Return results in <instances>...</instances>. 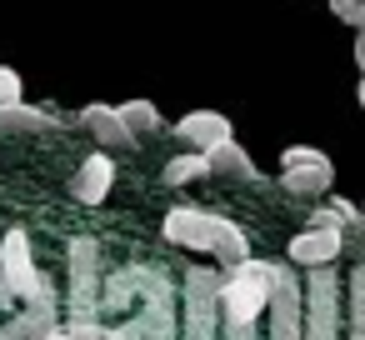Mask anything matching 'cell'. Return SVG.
Masks as SVG:
<instances>
[{
	"label": "cell",
	"instance_id": "1",
	"mask_svg": "<svg viewBox=\"0 0 365 340\" xmlns=\"http://www.w3.org/2000/svg\"><path fill=\"white\" fill-rule=\"evenodd\" d=\"M270 285H275V260H260V255L220 270V320L260 325V315L270 305Z\"/></svg>",
	"mask_w": 365,
	"mask_h": 340
},
{
	"label": "cell",
	"instance_id": "2",
	"mask_svg": "<svg viewBox=\"0 0 365 340\" xmlns=\"http://www.w3.org/2000/svg\"><path fill=\"white\" fill-rule=\"evenodd\" d=\"M180 340H220V270L210 265L180 275Z\"/></svg>",
	"mask_w": 365,
	"mask_h": 340
},
{
	"label": "cell",
	"instance_id": "3",
	"mask_svg": "<svg viewBox=\"0 0 365 340\" xmlns=\"http://www.w3.org/2000/svg\"><path fill=\"white\" fill-rule=\"evenodd\" d=\"M0 280L16 290V300H21V305L61 300V295H56V280L36 265V245H31V235H26L21 225L0 235Z\"/></svg>",
	"mask_w": 365,
	"mask_h": 340
},
{
	"label": "cell",
	"instance_id": "4",
	"mask_svg": "<svg viewBox=\"0 0 365 340\" xmlns=\"http://www.w3.org/2000/svg\"><path fill=\"white\" fill-rule=\"evenodd\" d=\"M66 270H71V300H66V320H101V285H106V270H101V245L91 235H76L66 245Z\"/></svg>",
	"mask_w": 365,
	"mask_h": 340
},
{
	"label": "cell",
	"instance_id": "5",
	"mask_svg": "<svg viewBox=\"0 0 365 340\" xmlns=\"http://www.w3.org/2000/svg\"><path fill=\"white\" fill-rule=\"evenodd\" d=\"M135 340H180V280L155 265V280L145 285L135 315H130Z\"/></svg>",
	"mask_w": 365,
	"mask_h": 340
},
{
	"label": "cell",
	"instance_id": "6",
	"mask_svg": "<svg viewBox=\"0 0 365 340\" xmlns=\"http://www.w3.org/2000/svg\"><path fill=\"white\" fill-rule=\"evenodd\" d=\"M265 340H305V275L290 260H275V285L265 305Z\"/></svg>",
	"mask_w": 365,
	"mask_h": 340
},
{
	"label": "cell",
	"instance_id": "7",
	"mask_svg": "<svg viewBox=\"0 0 365 340\" xmlns=\"http://www.w3.org/2000/svg\"><path fill=\"white\" fill-rule=\"evenodd\" d=\"M330 185H335V165H330L325 150L290 145L280 155V190H290V195H325Z\"/></svg>",
	"mask_w": 365,
	"mask_h": 340
},
{
	"label": "cell",
	"instance_id": "8",
	"mask_svg": "<svg viewBox=\"0 0 365 340\" xmlns=\"http://www.w3.org/2000/svg\"><path fill=\"white\" fill-rule=\"evenodd\" d=\"M220 220H225V215H215V210L175 205V210H165L160 230H165V240L180 245V250H200V255H210V250H215V235H220Z\"/></svg>",
	"mask_w": 365,
	"mask_h": 340
},
{
	"label": "cell",
	"instance_id": "9",
	"mask_svg": "<svg viewBox=\"0 0 365 340\" xmlns=\"http://www.w3.org/2000/svg\"><path fill=\"white\" fill-rule=\"evenodd\" d=\"M340 250H345V230L305 225V230H295V235H290L285 260H290L295 270H315V265H335V260H340Z\"/></svg>",
	"mask_w": 365,
	"mask_h": 340
},
{
	"label": "cell",
	"instance_id": "10",
	"mask_svg": "<svg viewBox=\"0 0 365 340\" xmlns=\"http://www.w3.org/2000/svg\"><path fill=\"white\" fill-rule=\"evenodd\" d=\"M175 135H180L190 150L210 155L215 145L235 140V125H230V115H225V110H185V115L175 120Z\"/></svg>",
	"mask_w": 365,
	"mask_h": 340
},
{
	"label": "cell",
	"instance_id": "11",
	"mask_svg": "<svg viewBox=\"0 0 365 340\" xmlns=\"http://www.w3.org/2000/svg\"><path fill=\"white\" fill-rule=\"evenodd\" d=\"M110 185H115V155H110V150H91V155L76 165V175H71V195H76L81 205H106Z\"/></svg>",
	"mask_w": 365,
	"mask_h": 340
},
{
	"label": "cell",
	"instance_id": "12",
	"mask_svg": "<svg viewBox=\"0 0 365 340\" xmlns=\"http://www.w3.org/2000/svg\"><path fill=\"white\" fill-rule=\"evenodd\" d=\"M81 125L91 130V140H96V150H130L135 145V135L125 130V120H120V105H86L81 110Z\"/></svg>",
	"mask_w": 365,
	"mask_h": 340
},
{
	"label": "cell",
	"instance_id": "13",
	"mask_svg": "<svg viewBox=\"0 0 365 340\" xmlns=\"http://www.w3.org/2000/svg\"><path fill=\"white\" fill-rule=\"evenodd\" d=\"M155 280V265H125L101 285V310H135L145 285Z\"/></svg>",
	"mask_w": 365,
	"mask_h": 340
},
{
	"label": "cell",
	"instance_id": "14",
	"mask_svg": "<svg viewBox=\"0 0 365 340\" xmlns=\"http://www.w3.org/2000/svg\"><path fill=\"white\" fill-rule=\"evenodd\" d=\"M205 160H210V175H225V180H255V175H260V170H255V160H250V155H245L235 140L215 145Z\"/></svg>",
	"mask_w": 365,
	"mask_h": 340
},
{
	"label": "cell",
	"instance_id": "15",
	"mask_svg": "<svg viewBox=\"0 0 365 340\" xmlns=\"http://www.w3.org/2000/svg\"><path fill=\"white\" fill-rule=\"evenodd\" d=\"M210 255L220 260V270H230V265L250 260V235H245L235 220H220V235H215V250H210Z\"/></svg>",
	"mask_w": 365,
	"mask_h": 340
},
{
	"label": "cell",
	"instance_id": "16",
	"mask_svg": "<svg viewBox=\"0 0 365 340\" xmlns=\"http://www.w3.org/2000/svg\"><path fill=\"white\" fill-rule=\"evenodd\" d=\"M61 120L51 115V110H41V105H6L0 110V130H56Z\"/></svg>",
	"mask_w": 365,
	"mask_h": 340
},
{
	"label": "cell",
	"instance_id": "17",
	"mask_svg": "<svg viewBox=\"0 0 365 340\" xmlns=\"http://www.w3.org/2000/svg\"><path fill=\"white\" fill-rule=\"evenodd\" d=\"M165 185H190V180H205L210 175V160L200 155V150H180V155H170L165 160Z\"/></svg>",
	"mask_w": 365,
	"mask_h": 340
},
{
	"label": "cell",
	"instance_id": "18",
	"mask_svg": "<svg viewBox=\"0 0 365 340\" xmlns=\"http://www.w3.org/2000/svg\"><path fill=\"white\" fill-rule=\"evenodd\" d=\"M120 120H125V130H130L135 140H145V135H155V130L165 125L150 101H125V105H120Z\"/></svg>",
	"mask_w": 365,
	"mask_h": 340
},
{
	"label": "cell",
	"instance_id": "19",
	"mask_svg": "<svg viewBox=\"0 0 365 340\" xmlns=\"http://www.w3.org/2000/svg\"><path fill=\"white\" fill-rule=\"evenodd\" d=\"M345 305H350V320L365 315V265H355V270L345 275Z\"/></svg>",
	"mask_w": 365,
	"mask_h": 340
},
{
	"label": "cell",
	"instance_id": "20",
	"mask_svg": "<svg viewBox=\"0 0 365 340\" xmlns=\"http://www.w3.org/2000/svg\"><path fill=\"white\" fill-rule=\"evenodd\" d=\"M21 101H26L21 71H16V66H0V110H6V105H21Z\"/></svg>",
	"mask_w": 365,
	"mask_h": 340
},
{
	"label": "cell",
	"instance_id": "21",
	"mask_svg": "<svg viewBox=\"0 0 365 340\" xmlns=\"http://www.w3.org/2000/svg\"><path fill=\"white\" fill-rule=\"evenodd\" d=\"M330 11H335V21L365 31V0H330Z\"/></svg>",
	"mask_w": 365,
	"mask_h": 340
},
{
	"label": "cell",
	"instance_id": "22",
	"mask_svg": "<svg viewBox=\"0 0 365 340\" xmlns=\"http://www.w3.org/2000/svg\"><path fill=\"white\" fill-rule=\"evenodd\" d=\"M220 340H260V325H250V320H220Z\"/></svg>",
	"mask_w": 365,
	"mask_h": 340
},
{
	"label": "cell",
	"instance_id": "23",
	"mask_svg": "<svg viewBox=\"0 0 365 340\" xmlns=\"http://www.w3.org/2000/svg\"><path fill=\"white\" fill-rule=\"evenodd\" d=\"M16 310H21V300H16V290H11L6 280H0V315H6V320H11Z\"/></svg>",
	"mask_w": 365,
	"mask_h": 340
},
{
	"label": "cell",
	"instance_id": "24",
	"mask_svg": "<svg viewBox=\"0 0 365 340\" xmlns=\"http://www.w3.org/2000/svg\"><path fill=\"white\" fill-rule=\"evenodd\" d=\"M355 66H360V76H365V31L355 36Z\"/></svg>",
	"mask_w": 365,
	"mask_h": 340
},
{
	"label": "cell",
	"instance_id": "25",
	"mask_svg": "<svg viewBox=\"0 0 365 340\" xmlns=\"http://www.w3.org/2000/svg\"><path fill=\"white\" fill-rule=\"evenodd\" d=\"M350 340H365V315H360V320H350Z\"/></svg>",
	"mask_w": 365,
	"mask_h": 340
},
{
	"label": "cell",
	"instance_id": "26",
	"mask_svg": "<svg viewBox=\"0 0 365 340\" xmlns=\"http://www.w3.org/2000/svg\"><path fill=\"white\" fill-rule=\"evenodd\" d=\"M0 340H21V335H16V325H11V320H0Z\"/></svg>",
	"mask_w": 365,
	"mask_h": 340
},
{
	"label": "cell",
	"instance_id": "27",
	"mask_svg": "<svg viewBox=\"0 0 365 340\" xmlns=\"http://www.w3.org/2000/svg\"><path fill=\"white\" fill-rule=\"evenodd\" d=\"M41 340H71V330H51V335H41Z\"/></svg>",
	"mask_w": 365,
	"mask_h": 340
},
{
	"label": "cell",
	"instance_id": "28",
	"mask_svg": "<svg viewBox=\"0 0 365 340\" xmlns=\"http://www.w3.org/2000/svg\"><path fill=\"white\" fill-rule=\"evenodd\" d=\"M355 96H360V110H365V76H360V91H355Z\"/></svg>",
	"mask_w": 365,
	"mask_h": 340
},
{
	"label": "cell",
	"instance_id": "29",
	"mask_svg": "<svg viewBox=\"0 0 365 340\" xmlns=\"http://www.w3.org/2000/svg\"><path fill=\"white\" fill-rule=\"evenodd\" d=\"M360 215H365V205H360Z\"/></svg>",
	"mask_w": 365,
	"mask_h": 340
}]
</instances>
